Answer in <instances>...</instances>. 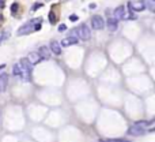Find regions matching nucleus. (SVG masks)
Segmentation results:
<instances>
[{
  "mask_svg": "<svg viewBox=\"0 0 155 142\" xmlns=\"http://www.w3.org/2000/svg\"><path fill=\"white\" fill-rule=\"evenodd\" d=\"M128 7H129V12H140V11H143L144 8H146V4L143 3V1H129L128 3Z\"/></svg>",
  "mask_w": 155,
  "mask_h": 142,
  "instance_id": "39448f33",
  "label": "nucleus"
},
{
  "mask_svg": "<svg viewBox=\"0 0 155 142\" xmlns=\"http://www.w3.org/2000/svg\"><path fill=\"white\" fill-rule=\"evenodd\" d=\"M76 34H78V38H80L82 41H87L91 37V30L86 23H82L76 29Z\"/></svg>",
  "mask_w": 155,
  "mask_h": 142,
  "instance_id": "7ed1b4c3",
  "label": "nucleus"
},
{
  "mask_svg": "<svg viewBox=\"0 0 155 142\" xmlns=\"http://www.w3.org/2000/svg\"><path fill=\"white\" fill-rule=\"evenodd\" d=\"M152 1H155V0H152Z\"/></svg>",
  "mask_w": 155,
  "mask_h": 142,
  "instance_id": "c85d7f7f",
  "label": "nucleus"
},
{
  "mask_svg": "<svg viewBox=\"0 0 155 142\" xmlns=\"http://www.w3.org/2000/svg\"><path fill=\"white\" fill-rule=\"evenodd\" d=\"M106 26H107V29H109V32H116V30L119 29V21L116 19L114 16H113V18H107Z\"/></svg>",
  "mask_w": 155,
  "mask_h": 142,
  "instance_id": "9d476101",
  "label": "nucleus"
},
{
  "mask_svg": "<svg viewBox=\"0 0 155 142\" xmlns=\"http://www.w3.org/2000/svg\"><path fill=\"white\" fill-rule=\"evenodd\" d=\"M40 21H42V18H34V19L29 21L27 23L22 25L19 29H18V32H16V34L18 36H26V34H30L32 32H34V25L37 23V22H40Z\"/></svg>",
  "mask_w": 155,
  "mask_h": 142,
  "instance_id": "f03ea898",
  "label": "nucleus"
},
{
  "mask_svg": "<svg viewBox=\"0 0 155 142\" xmlns=\"http://www.w3.org/2000/svg\"><path fill=\"white\" fill-rule=\"evenodd\" d=\"M69 21H72V22H76L78 21V15H75V14H72V15H69V18H68Z\"/></svg>",
  "mask_w": 155,
  "mask_h": 142,
  "instance_id": "5701e85b",
  "label": "nucleus"
},
{
  "mask_svg": "<svg viewBox=\"0 0 155 142\" xmlns=\"http://www.w3.org/2000/svg\"><path fill=\"white\" fill-rule=\"evenodd\" d=\"M76 44H79V38L75 37V36H69L67 38H64L63 41L60 43V45H61V47H69V45H76Z\"/></svg>",
  "mask_w": 155,
  "mask_h": 142,
  "instance_id": "0eeeda50",
  "label": "nucleus"
},
{
  "mask_svg": "<svg viewBox=\"0 0 155 142\" xmlns=\"http://www.w3.org/2000/svg\"><path fill=\"white\" fill-rule=\"evenodd\" d=\"M40 7H42V3H36V4H33V7H32V11H37Z\"/></svg>",
  "mask_w": 155,
  "mask_h": 142,
  "instance_id": "6ab92c4d",
  "label": "nucleus"
},
{
  "mask_svg": "<svg viewBox=\"0 0 155 142\" xmlns=\"http://www.w3.org/2000/svg\"><path fill=\"white\" fill-rule=\"evenodd\" d=\"M12 75L14 77H18V78H23V74H22V68H20L19 63H16L12 66Z\"/></svg>",
  "mask_w": 155,
  "mask_h": 142,
  "instance_id": "ddd939ff",
  "label": "nucleus"
},
{
  "mask_svg": "<svg viewBox=\"0 0 155 142\" xmlns=\"http://www.w3.org/2000/svg\"><path fill=\"white\" fill-rule=\"evenodd\" d=\"M144 133H146V129L136 126V124H133V126H131L129 129H128V134H129V135H133V137H137V135H143Z\"/></svg>",
  "mask_w": 155,
  "mask_h": 142,
  "instance_id": "423d86ee",
  "label": "nucleus"
},
{
  "mask_svg": "<svg viewBox=\"0 0 155 142\" xmlns=\"http://www.w3.org/2000/svg\"><path fill=\"white\" fill-rule=\"evenodd\" d=\"M65 30H67V25H65V23H61L59 26V32H65Z\"/></svg>",
  "mask_w": 155,
  "mask_h": 142,
  "instance_id": "aec40b11",
  "label": "nucleus"
},
{
  "mask_svg": "<svg viewBox=\"0 0 155 142\" xmlns=\"http://www.w3.org/2000/svg\"><path fill=\"white\" fill-rule=\"evenodd\" d=\"M8 37H10V32H8V30H4V32L0 34V44H3Z\"/></svg>",
  "mask_w": 155,
  "mask_h": 142,
  "instance_id": "2eb2a0df",
  "label": "nucleus"
},
{
  "mask_svg": "<svg viewBox=\"0 0 155 142\" xmlns=\"http://www.w3.org/2000/svg\"><path fill=\"white\" fill-rule=\"evenodd\" d=\"M100 142H105V141H100Z\"/></svg>",
  "mask_w": 155,
  "mask_h": 142,
  "instance_id": "cd10ccee",
  "label": "nucleus"
},
{
  "mask_svg": "<svg viewBox=\"0 0 155 142\" xmlns=\"http://www.w3.org/2000/svg\"><path fill=\"white\" fill-rule=\"evenodd\" d=\"M49 49H50V52L53 55H56V56L61 55V45H60V43H57V41H50Z\"/></svg>",
  "mask_w": 155,
  "mask_h": 142,
  "instance_id": "6e6552de",
  "label": "nucleus"
},
{
  "mask_svg": "<svg viewBox=\"0 0 155 142\" xmlns=\"http://www.w3.org/2000/svg\"><path fill=\"white\" fill-rule=\"evenodd\" d=\"M8 85V74L7 72H1L0 74V93L6 92Z\"/></svg>",
  "mask_w": 155,
  "mask_h": 142,
  "instance_id": "9b49d317",
  "label": "nucleus"
},
{
  "mask_svg": "<svg viewBox=\"0 0 155 142\" xmlns=\"http://www.w3.org/2000/svg\"><path fill=\"white\" fill-rule=\"evenodd\" d=\"M4 7V1L3 0H0V8H3Z\"/></svg>",
  "mask_w": 155,
  "mask_h": 142,
  "instance_id": "393cba45",
  "label": "nucleus"
},
{
  "mask_svg": "<svg viewBox=\"0 0 155 142\" xmlns=\"http://www.w3.org/2000/svg\"><path fill=\"white\" fill-rule=\"evenodd\" d=\"M114 18L117 21L120 19H127V15H125V7L124 6H120L114 10Z\"/></svg>",
  "mask_w": 155,
  "mask_h": 142,
  "instance_id": "f8f14e48",
  "label": "nucleus"
},
{
  "mask_svg": "<svg viewBox=\"0 0 155 142\" xmlns=\"http://www.w3.org/2000/svg\"><path fill=\"white\" fill-rule=\"evenodd\" d=\"M127 19H128V21H135V19H137V18L133 15V12H129V15L127 16Z\"/></svg>",
  "mask_w": 155,
  "mask_h": 142,
  "instance_id": "412c9836",
  "label": "nucleus"
},
{
  "mask_svg": "<svg viewBox=\"0 0 155 142\" xmlns=\"http://www.w3.org/2000/svg\"><path fill=\"white\" fill-rule=\"evenodd\" d=\"M105 142H129V141H125V139H106Z\"/></svg>",
  "mask_w": 155,
  "mask_h": 142,
  "instance_id": "4be33fe9",
  "label": "nucleus"
},
{
  "mask_svg": "<svg viewBox=\"0 0 155 142\" xmlns=\"http://www.w3.org/2000/svg\"><path fill=\"white\" fill-rule=\"evenodd\" d=\"M148 131H150V133H155V126H154V127H151V129H150Z\"/></svg>",
  "mask_w": 155,
  "mask_h": 142,
  "instance_id": "a878e982",
  "label": "nucleus"
},
{
  "mask_svg": "<svg viewBox=\"0 0 155 142\" xmlns=\"http://www.w3.org/2000/svg\"><path fill=\"white\" fill-rule=\"evenodd\" d=\"M88 7L91 8V10H94V8L97 7V4H95V3H91V4H90V6H88Z\"/></svg>",
  "mask_w": 155,
  "mask_h": 142,
  "instance_id": "b1692460",
  "label": "nucleus"
},
{
  "mask_svg": "<svg viewBox=\"0 0 155 142\" xmlns=\"http://www.w3.org/2000/svg\"><path fill=\"white\" fill-rule=\"evenodd\" d=\"M147 7H148V10H150V11L155 12V1H152V0H148V1H147Z\"/></svg>",
  "mask_w": 155,
  "mask_h": 142,
  "instance_id": "a211bd4d",
  "label": "nucleus"
},
{
  "mask_svg": "<svg viewBox=\"0 0 155 142\" xmlns=\"http://www.w3.org/2000/svg\"><path fill=\"white\" fill-rule=\"evenodd\" d=\"M27 59L30 60V62H32V64H33V66H34V64H38V63L41 62V60H42V59L40 58V55L37 53V52H33V53H30Z\"/></svg>",
  "mask_w": 155,
  "mask_h": 142,
  "instance_id": "4468645a",
  "label": "nucleus"
},
{
  "mask_svg": "<svg viewBox=\"0 0 155 142\" xmlns=\"http://www.w3.org/2000/svg\"><path fill=\"white\" fill-rule=\"evenodd\" d=\"M48 18H49V22H50V23H56V21H57V16H56V14L53 11H49Z\"/></svg>",
  "mask_w": 155,
  "mask_h": 142,
  "instance_id": "dca6fc26",
  "label": "nucleus"
},
{
  "mask_svg": "<svg viewBox=\"0 0 155 142\" xmlns=\"http://www.w3.org/2000/svg\"><path fill=\"white\" fill-rule=\"evenodd\" d=\"M18 10H19V4H18V3H12L11 4V14H12V15H15L16 12H18Z\"/></svg>",
  "mask_w": 155,
  "mask_h": 142,
  "instance_id": "f3484780",
  "label": "nucleus"
},
{
  "mask_svg": "<svg viewBox=\"0 0 155 142\" xmlns=\"http://www.w3.org/2000/svg\"><path fill=\"white\" fill-rule=\"evenodd\" d=\"M19 66L22 68V74L26 81H32V74H33V64L27 58H22L19 62Z\"/></svg>",
  "mask_w": 155,
  "mask_h": 142,
  "instance_id": "f257e3e1",
  "label": "nucleus"
},
{
  "mask_svg": "<svg viewBox=\"0 0 155 142\" xmlns=\"http://www.w3.org/2000/svg\"><path fill=\"white\" fill-rule=\"evenodd\" d=\"M105 26V21L101 15H94L91 18V28L94 30H102Z\"/></svg>",
  "mask_w": 155,
  "mask_h": 142,
  "instance_id": "20e7f679",
  "label": "nucleus"
},
{
  "mask_svg": "<svg viewBox=\"0 0 155 142\" xmlns=\"http://www.w3.org/2000/svg\"><path fill=\"white\" fill-rule=\"evenodd\" d=\"M38 55H40V58L42 60H46L50 58V49H49L48 47H45V45H42V47L38 48V52H37Z\"/></svg>",
  "mask_w": 155,
  "mask_h": 142,
  "instance_id": "1a4fd4ad",
  "label": "nucleus"
},
{
  "mask_svg": "<svg viewBox=\"0 0 155 142\" xmlns=\"http://www.w3.org/2000/svg\"><path fill=\"white\" fill-rule=\"evenodd\" d=\"M4 67H6V64H1V66H0V70H3Z\"/></svg>",
  "mask_w": 155,
  "mask_h": 142,
  "instance_id": "bb28decb",
  "label": "nucleus"
}]
</instances>
